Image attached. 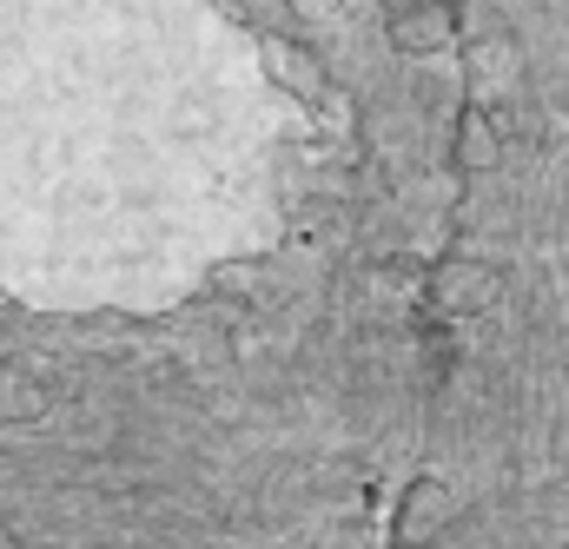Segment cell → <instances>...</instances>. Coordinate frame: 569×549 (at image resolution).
Segmentation results:
<instances>
[{
    "label": "cell",
    "mask_w": 569,
    "mask_h": 549,
    "mask_svg": "<svg viewBox=\"0 0 569 549\" xmlns=\"http://www.w3.org/2000/svg\"><path fill=\"white\" fill-rule=\"evenodd\" d=\"M252 20H266L272 33H291V0H246Z\"/></svg>",
    "instance_id": "3"
},
{
    "label": "cell",
    "mask_w": 569,
    "mask_h": 549,
    "mask_svg": "<svg viewBox=\"0 0 569 549\" xmlns=\"http://www.w3.org/2000/svg\"><path fill=\"white\" fill-rule=\"evenodd\" d=\"M391 47L405 60H430V53H450L457 47V0H411L391 13Z\"/></svg>",
    "instance_id": "2"
},
{
    "label": "cell",
    "mask_w": 569,
    "mask_h": 549,
    "mask_svg": "<svg viewBox=\"0 0 569 549\" xmlns=\"http://www.w3.org/2000/svg\"><path fill=\"white\" fill-rule=\"evenodd\" d=\"M550 53L497 0H457L463 100L497 166L425 272L430 430L391 549H569V0Z\"/></svg>",
    "instance_id": "1"
}]
</instances>
